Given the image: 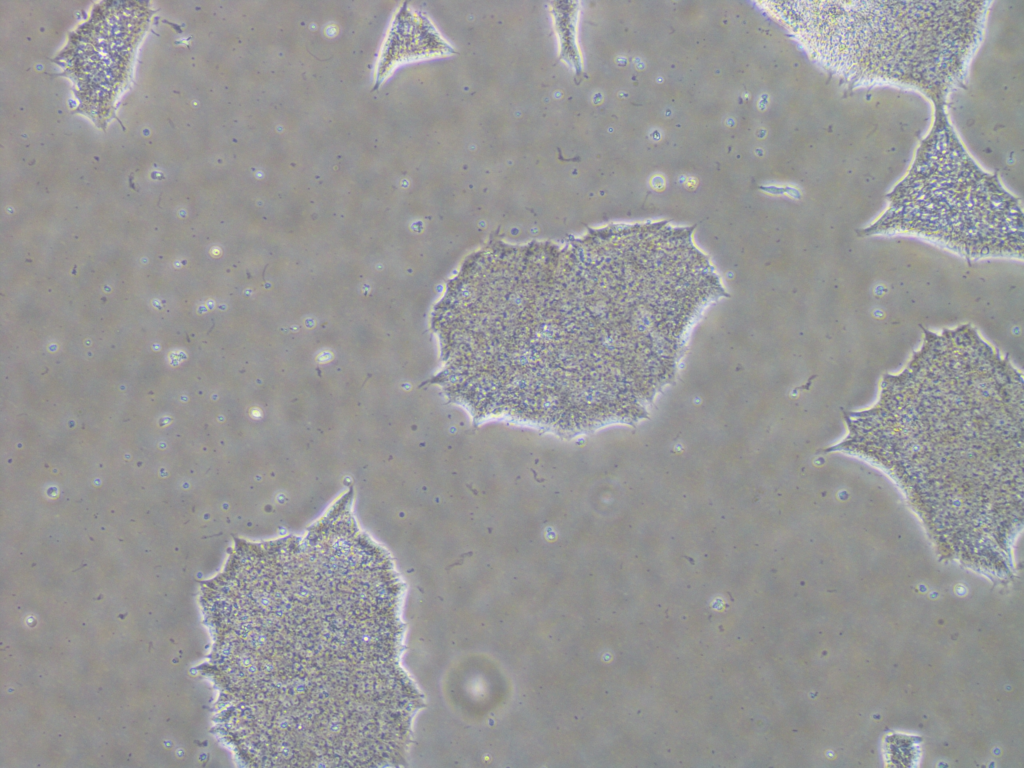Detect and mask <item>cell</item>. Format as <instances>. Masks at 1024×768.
I'll return each instance as SVG.
<instances>
[{
  "label": "cell",
  "instance_id": "cell-1",
  "mask_svg": "<svg viewBox=\"0 0 1024 768\" xmlns=\"http://www.w3.org/2000/svg\"><path fill=\"white\" fill-rule=\"evenodd\" d=\"M1023 380L970 325L924 330L886 375L878 403L850 413L831 448L885 467L932 527L1015 529L1022 522Z\"/></svg>",
  "mask_w": 1024,
  "mask_h": 768
},
{
  "label": "cell",
  "instance_id": "cell-2",
  "mask_svg": "<svg viewBox=\"0 0 1024 768\" xmlns=\"http://www.w3.org/2000/svg\"><path fill=\"white\" fill-rule=\"evenodd\" d=\"M889 199L887 212L860 235L911 233L968 259L1023 256L1021 210L992 180L913 177Z\"/></svg>",
  "mask_w": 1024,
  "mask_h": 768
}]
</instances>
